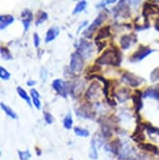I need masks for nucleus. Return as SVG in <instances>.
I'll return each mask as SVG.
<instances>
[{
	"label": "nucleus",
	"instance_id": "bb28decb",
	"mask_svg": "<svg viewBox=\"0 0 159 160\" xmlns=\"http://www.w3.org/2000/svg\"><path fill=\"white\" fill-rule=\"evenodd\" d=\"M141 147H142V148H144L146 150H148V151H152V152H157V148L154 147V145H151V144H148V143H147V144H142Z\"/></svg>",
	"mask_w": 159,
	"mask_h": 160
},
{
	"label": "nucleus",
	"instance_id": "b1692460",
	"mask_svg": "<svg viewBox=\"0 0 159 160\" xmlns=\"http://www.w3.org/2000/svg\"><path fill=\"white\" fill-rule=\"evenodd\" d=\"M0 77L4 81H8L11 77V75L4 67H0Z\"/></svg>",
	"mask_w": 159,
	"mask_h": 160
},
{
	"label": "nucleus",
	"instance_id": "f3484780",
	"mask_svg": "<svg viewBox=\"0 0 159 160\" xmlns=\"http://www.w3.org/2000/svg\"><path fill=\"white\" fill-rule=\"evenodd\" d=\"M86 7H87V1L86 0H82V1H80L79 3H77V5H76V7L73 10V14L75 15V14L81 13L82 11H84L86 9Z\"/></svg>",
	"mask_w": 159,
	"mask_h": 160
},
{
	"label": "nucleus",
	"instance_id": "6ab92c4d",
	"mask_svg": "<svg viewBox=\"0 0 159 160\" xmlns=\"http://www.w3.org/2000/svg\"><path fill=\"white\" fill-rule=\"evenodd\" d=\"M74 132H75L76 135L79 136V137H82V138H87L89 136V132L86 129L81 128V127H75Z\"/></svg>",
	"mask_w": 159,
	"mask_h": 160
},
{
	"label": "nucleus",
	"instance_id": "5701e85b",
	"mask_svg": "<svg viewBox=\"0 0 159 160\" xmlns=\"http://www.w3.org/2000/svg\"><path fill=\"white\" fill-rule=\"evenodd\" d=\"M18 154H19L20 160H30L31 159V152L29 150H24V151L18 150Z\"/></svg>",
	"mask_w": 159,
	"mask_h": 160
},
{
	"label": "nucleus",
	"instance_id": "ddd939ff",
	"mask_svg": "<svg viewBox=\"0 0 159 160\" xmlns=\"http://www.w3.org/2000/svg\"><path fill=\"white\" fill-rule=\"evenodd\" d=\"M110 36H111V32H110V27H104V28H102V29L99 30L98 36L95 38V40L97 41L98 39H101V38H109Z\"/></svg>",
	"mask_w": 159,
	"mask_h": 160
},
{
	"label": "nucleus",
	"instance_id": "1a4fd4ad",
	"mask_svg": "<svg viewBox=\"0 0 159 160\" xmlns=\"http://www.w3.org/2000/svg\"><path fill=\"white\" fill-rule=\"evenodd\" d=\"M14 21H15V18L12 15H1L0 16V29L1 30L6 29Z\"/></svg>",
	"mask_w": 159,
	"mask_h": 160
},
{
	"label": "nucleus",
	"instance_id": "473e14b6",
	"mask_svg": "<svg viewBox=\"0 0 159 160\" xmlns=\"http://www.w3.org/2000/svg\"><path fill=\"white\" fill-rule=\"evenodd\" d=\"M34 83H36V82H34V81H27V86H33Z\"/></svg>",
	"mask_w": 159,
	"mask_h": 160
},
{
	"label": "nucleus",
	"instance_id": "f03ea898",
	"mask_svg": "<svg viewBox=\"0 0 159 160\" xmlns=\"http://www.w3.org/2000/svg\"><path fill=\"white\" fill-rule=\"evenodd\" d=\"M84 67V58L79 52H74L71 55V61H70V69L74 73H79L82 70Z\"/></svg>",
	"mask_w": 159,
	"mask_h": 160
},
{
	"label": "nucleus",
	"instance_id": "9b49d317",
	"mask_svg": "<svg viewBox=\"0 0 159 160\" xmlns=\"http://www.w3.org/2000/svg\"><path fill=\"white\" fill-rule=\"evenodd\" d=\"M31 95H32V100L34 104V106H36L37 109H40L41 108V102L39 100V94L37 92V90L32 88L31 90Z\"/></svg>",
	"mask_w": 159,
	"mask_h": 160
},
{
	"label": "nucleus",
	"instance_id": "4be33fe9",
	"mask_svg": "<svg viewBox=\"0 0 159 160\" xmlns=\"http://www.w3.org/2000/svg\"><path fill=\"white\" fill-rule=\"evenodd\" d=\"M133 101H134V104H135V107L140 110L142 106V100H141V95L140 93L136 92L134 95H133Z\"/></svg>",
	"mask_w": 159,
	"mask_h": 160
},
{
	"label": "nucleus",
	"instance_id": "a878e982",
	"mask_svg": "<svg viewBox=\"0 0 159 160\" xmlns=\"http://www.w3.org/2000/svg\"><path fill=\"white\" fill-rule=\"evenodd\" d=\"M117 1V0H102L100 3L96 5V8H102V7H105L109 4H113Z\"/></svg>",
	"mask_w": 159,
	"mask_h": 160
},
{
	"label": "nucleus",
	"instance_id": "6e6552de",
	"mask_svg": "<svg viewBox=\"0 0 159 160\" xmlns=\"http://www.w3.org/2000/svg\"><path fill=\"white\" fill-rule=\"evenodd\" d=\"M122 80L129 83V85H131L132 87H137V86H139L140 85V81L137 80V77H135L134 75L132 74H130V73H125V74H123L122 76Z\"/></svg>",
	"mask_w": 159,
	"mask_h": 160
},
{
	"label": "nucleus",
	"instance_id": "cd10ccee",
	"mask_svg": "<svg viewBox=\"0 0 159 160\" xmlns=\"http://www.w3.org/2000/svg\"><path fill=\"white\" fill-rule=\"evenodd\" d=\"M43 115H44V121L46 122V124L50 125L53 123V117L49 112H44Z\"/></svg>",
	"mask_w": 159,
	"mask_h": 160
},
{
	"label": "nucleus",
	"instance_id": "f8f14e48",
	"mask_svg": "<svg viewBox=\"0 0 159 160\" xmlns=\"http://www.w3.org/2000/svg\"><path fill=\"white\" fill-rule=\"evenodd\" d=\"M17 92L18 94L21 96V98H23L27 104H29V106H32V99L29 97V95H27V92L23 88H21V87H18L17 88Z\"/></svg>",
	"mask_w": 159,
	"mask_h": 160
},
{
	"label": "nucleus",
	"instance_id": "aec40b11",
	"mask_svg": "<svg viewBox=\"0 0 159 160\" xmlns=\"http://www.w3.org/2000/svg\"><path fill=\"white\" fill-rule=\"evenodd\" d=\"M63 125H64V128L67 130H71L73 128V119H72V115L71 114H68L63 120Z\"/></svg>",
	"mask_w": 159,
	"mask_h": 160
},
{
	"label": "nucleus",
	"instance_id": "dca6fc26",
	"mask_svg": "<svg viewBox=\"0 0 159 160\" xmlns=\"http://www.w3.org/2000/svg\"><path fill=\"white\" fill-rule=\"evenodd\" d=\"M48 19V15L47 13L44 12V11H39L38 14H37V21H36V25L38 26L40 24H42L43 22Z\"/></svg>",
	"mask_w": 159,
	"mask_h": 160
},
{
	"label": "nucleus",
	"instance_id": "393cba45",
	"mask_svg": "<svg viewBox=\"0 0 159 160\" xmlns=\"http://www.w3.org/2000/svg\"><path fill=\"white\" fill-rule=\"evenodd\" d=\"M21 16H22V20H25V21H30V22H32V13L30 10L23 11L22 14H21Z\"/></svg>",
	"mask_w": 159,
	"mask_h": 160
},
{
	"label": "nucleus",
	"instance_id": "412c9836",
	"mask_svg": "<svg viewBox=\"0 0 159 160\" xmlns=\"http://www.w3.org/2000/svg\"><path fill=\"white\" fill-rule=\"evenodd\" d=\"M0 53H1V57L4 60H12L13 56L11 52L8 50V48L6 47H1V50H0Z\"/></svg>",
	"mask_w": 159,
	"mask_h": 160
},
{
	"label": "nucleus",
	"instance_id": "4468645a",
	"mask_svg": "<svg viewBox=\"0 0 159 160\" xmlns=\"http://www.w3.org/2000/svg\"><path fill=\"white\" fill-rule=\"evenodd\" d=\"M0 105H1V108H2V110L5 112V114L7 115V116H9L10 118H12V119H17L18 118V116H17V114L14 112V111L9 107V106H7L6 104H4L3 102H1L0 103Z\"/></svg>",
	"mask_w": 159,
	"mask_h": 160
},
{
	"label": "nucleus",
	"instance_id": "72a5a7b5",
	"mask_svg": "<svg viewBox=\"0 0 159 160\" xmlns=\"http://www.w3.org/2000/svg\"><path fill=\"white\" fill-rule=\"evenodd\" d=\"M36 151L37 152V155H40L41 154V151L39 150V148H36Z\"/></svg>",
	"mask_w": 159,
	"mask_h": 160
},
{
	"label": "nucleus",
	"instance_id": "c756f323",
	"mask_svg": "<svg viewBox=\"0 0 159 160\" xmlns=\"http://www.w3.org/2000/svg\"><path fill=\"white\" fill-rule=\"evenodd\" d=\"M127 1L129 2L130 5H132V6H137V5H139V3L141 2V0H127Z\"/></svg>",
	"mask_w": 159,
	"mask_h": 160
},
{
	"label": "nucleus",
	"instance_id": "c85d7f7f",
	"mask_svg": "<svg viewBox=\"0 0 159 160\" xmlns=\"http://www.w3.org/2000/svg\"><path fill=\"white\" fill-rule=\"evenodd\" d=\"M39 43H40V39H39V37L37 33H33V44L37 48L39 46Z\"/></svg>",
	"mask_w": 159,
	"mask_h": 160
},
{
	"label": "nucleus",
	"instance_id": "39448f33",
	"mask_svg": "<svg viewBox=\"0 0 159 160\" xmlns=\"http://www.w3.org/2000/svg\"><path fill=\"white\" fill-rule=\"evenodd\" d=\"M52 88L56 90L57 93H59L60 95L66 97L67 96V86H66V82H63L60 79H56L54 80L53 82H52Z\"/></svg>",
	"mask_w": 159,
	"mask_h": 160
},
{
	"label": "nucleus",
	"instance_id": "20e7f679",
	"mask_svg": "<svg viewBox=\"0 0 159 160\" xmlns=\"http://www.w3.org/2000/svg\"><path fill=\"white\" fill-rule=\"evenodd\" d=\"M105 19H106V14L104 13V12H101L99 15L95 18V20L93 21V23L89 26L87 29L84 32V34H85V37H87V38H92V32L97 29V28L104 22L105 21Z\"/></svg>",
	"mask_w": 159,
	"mask_h": 160
},
{
	"label": "nucleus",
	"instance_id": "9d476101",
	"mask_svg": "<svg viewBox=\"0 0 159 160\" xmlns=\"http://www.w3.org/2000/svg\"><path fill=\"white\" fill-rule=\"evenodd\" d=\"M59 32L60 31L58 28H51V29L48 30L46 32V37H45V42L49 43L52 40H54L59 34Z\"/></svg>",
	"mask_w": 159,
	"mask_h": 160
},
{
	"label": "nucleus",
	"instance_id": "2f4dec72",
	"mask_svg": "<svg viewBox=\"0 0 159 160\" xmlns=\"http://www.w3.org/2000/svg\"><path fill=\"white\" fill-rule=\"evenodd\" d=\"M87 21H85L84 23H82V24H81V26L79 27V31H81V30H82V27L87 26Z\"/></svg>",
	"mask_w": 159,
	"mask_h": 160
},
{
	"label": "nucleus",
	"instance_id": "f257e3e1",
	"mask_svg": "<svg viewBox=\"0 0 159 160\" xmlns=\"http://www.w3.org/2000/svg\"><path fill=\"white\" fill-rule=\"evenodd\" d=\"M121 52L117 49L116 47L109 48L101 56L96 60L98 64L101 65H113V66H119L121 63Z\"/></svg>",
	"mask_w": 159,
	"mask_h": 160
},
{
	"label": "nucleus",
	"instance_id": "2eb2a0df",
	"mask_svg": "<svg viewBox=\"0 0 159 160\" xmlns=\"http://www.w3.org/2000/svg\"><path fill=\"white\" fill-rule=\"evenodd\" d=\"M121 46L123 49H128V48L132 44V37L131 36H124L120 39Z\"/></svg>",
	"mask_w": 159,
	"mask_h": 160
},
{
	"label": "nucleus",
	"instance_id": "423d86ee",
	"mask_svg": "<svg viewBox=\"0 0 159 160\" xmlns=\"http://www.w3.org/2000/svg\"><path fill=\"white\" fill-rule=\"evenodd\" d=\"M152 50L149 49L148 47H144V46H141L140 49L137 52L134 53V55L132 56V61H141L143 58H146L147 55H149Z\"/></svg>",
	"mask_w": 159,
	"mask_h": 160
},
{
	"label": "nucleus",
	"instance_id": "a211bd4d",
	"mask_svg": "<svg viewBox=\"0 0 159 160\" xmlns=\"http://www.w3.org/2000/svg\"><path fill=\"white\" fill-rule=\"evenodd\" d=\"M89 157L92 159H97L98 153H97V148H96L95 141L92 140L91 142V150H89Z\"/></svg>",
	"mask_w": 159,
	"mask_h": 160
},
{
	"label": "nucleus",
	"instance_id": "7c9ffc66",
	"mask_svg": "<svg viewBox=\"0 0 159 160\" xmlns=\"http://www.w3.org/2000/svg\"><path fill=\"white\" fill-rule=\"evenodd\" d=\"M126 90H127V89H125V90H124V89H121L120 92H120V93L122 94L123 92H125ZM116 96H119V94H116ZM127 97H128V96H125V95H123V97H121V98H120V96H119V97H117V98H118V99L120 98V100L122 101V100H125V98H127Z\"/></svg>",
	"mask_w": 159,
	"mask_h": 160
},
{
	"label": "nucleus",
	"instance_id": "7ed1b4c3",
	"mask_svg": "<svg viewBox=\"0 0 159 160\" xmlns=\"http://www.w3.org/2000/svg\"><path fill=\"white\" fill-rule=\"evenodd\" d=\"M78 50L77 52H79L82 58L85 59H88L92 57V55L93 53V46L91 42H87V41L81 39L80 44L77 46Z\"/></svg>",
	"mask_w": 159,
	"mask_h": 160
},
{
	"label": "nucleus",
	"instance_id": "0eeeda50",
	"mask_svg": "<svg viewBox=\"0 0 159 160\" xmlns=\"http://www.w3.org/2000/svg\"><path fill=\"white\" fill-rule=\"evenodd\" d=\"M114 12L116 13V16H121V17H128L125 13L129 15V8L125 4V0H121L119 4L114 8Z\"/></svg>",
	"mask_w": 159,
	"mask_h": 160
}]
</instances>
